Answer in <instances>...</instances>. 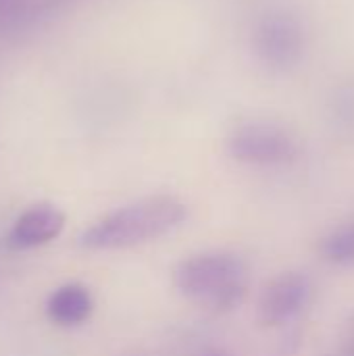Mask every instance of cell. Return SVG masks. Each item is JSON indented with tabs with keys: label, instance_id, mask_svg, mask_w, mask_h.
Wrapping results in <instances>:
<instances>
[{
	"label": "cell",
	"instance_id": "cell-4",
	"mask_svg": "<svg viewBox=\"0 0 354 356\" xmlns=\"http://www.w3.org/2000/svg\"><path fill=\"white\" fill-rule=\"evenodd\" d=\"M307 46V27L290 10H269L255 23L252 52L257 60L273 73L296 69L305 60Z\"/></svg>",
	"mask_w": 354,
	"mask_h": 356
},
{
	"label": "cell",
	"instance_id": "cell-5",
	"mask_svg": "<svg viewBox=\"0 0 354 356\" xmlns=\"http://www.w3.org/2000/svg\"><path fill=\"white\" fill-rule=\"evenodd\" d=\"M311 280L300 271H288L271 280L261 292L257 317L265 327H280L292 321L309 302Z\"/></svg>",
	"mask_w": 354,
	"mask_h": 356
},
{
	"label": "cell",
	"instance_id": "cell-9",
	"mask_svg": "<svg viewBox=\"0 0 354 356\" xmlns=\"http://www.w3.org/2000/svg\"><path fill=\"white\" fill-rule=\"evenodd\" d=\"M330 117L342 136L354 138V79L334 88L330 98Z\"/></svg>",
	"mask_w": 354,
	"mask_h": 356
},
{
	"label": "cell",
	"instance_id": "cell-8",
	"mask_svg": "<svg viewBox=\"0 0 354 356\" xmlns=\"http://www.w3.org/2000/svg\"><path fill=\"white\" fill-rule=\"evenodd\" d=\"M321 257L338 267L354 265V221L334 227L319 244Z\"/></svg>",
	"mask_w": 354,
	"mask_h": 356
},
{
	"label": "cell",
	"instance_id": "cell-3",
	"mask_svg": "<svg viewBox=\"0 0 354 356\" xmlns=\"http://www.w3.org/2000/svg\"><path fill=\"white\" fill-rule=\"evenodd\" d=\"M225 148L238 163L257 167L288 165L300 154V142L296 134L286 125L267 119L238 123L230 131Z\"/></svg>",
	"mask_w": 354,
	"mask_h": 356
},
{
	"label": "cell",
	"instance_id": "cell-2",
	"mask_svg": "<svg viewBox=\"0 0 354 356\" xmlns=\"http://www.w3.org/2000/svg\"><path fill=\"white\" fill-rule=\"evenodd\" d=\"M246 275V265L238 254L213 250L182 261L173 271V282L186 298L223 311L242 300Z\"/></svg>",
	"mask_w": 354,
	"mask_h": 356
},
{
	"label": "cell",
	"instance_id": "cell-10",
	"mask_svg": "<svg viewBox=\"0 0 354 356\" xmlns=\"http://www.w3.org/2000/svg\"><path fill=\"white\" fill-rule=\"evenodd\" d=\"M27 15V4L23 0H0V31L17 27Z\"/></svg>",
	"mask_w": 354,
	"mask_h": 356
},
{
	"label": "cell",
	"instance_id": "cell-1",
	"mask_svg": "<svg viewBox=\"0 0 354 356\" xmlns=\"http://www.w3.org/2000/svg\"><path fill=\"white\" fill-rule=\"evenodd\" d=\"M188 209L173 196H150L113 211L96 221L81 236V246L90 250L129 248L156 240L179 227Z\"/></svg>",
	"mask_w": 354,
	"mask_h": 356
},
{
	"label": "cell",
	"instance_id": "cell-6",
	"mask_svg": "<svg viewBox=\"0 0 354 356\" xmlns=\"http://www.w3.org/2000/svg\"><path fill=\"white\" fill-rule=\"evenodd\" d=\"M65 227V215L50 207L38 204L25 211L8 234V246L13 248H33L54 240Z\"/></svg>",
	"mask_w": 354,
	"mask_h": 356
},
{
	"label": "cell",
	"instance_id": "cell-7",
	"mask_svg": "<svg viewBox=\"0 0 354 356\" xmlns=\"http://www.w3.org/2000/svg\"><path fill=\"white\" fill-rule=\"evenodd\" d=\"M94 302L90 292L79 284H69L58 288L46 305L48 317L58 325H79L92 315Z\"/></svg>",
	"mask_w": 354,
	"mask_h": 356
},
{
	"label": "cell",
	"instance_id": "cell-11",
	"mask_svg": "<svg viewBox=\"0 0 354 356\" xmlns=\"http://www.w3.org/2000/svg\"><path fill=\"white\" fill-rule=\"evenodd\" d=\"M207 356H223V355H207Z\"/></svg>",
	"mask_w": 354,
	"mask_h": 356
}]
</instances>
